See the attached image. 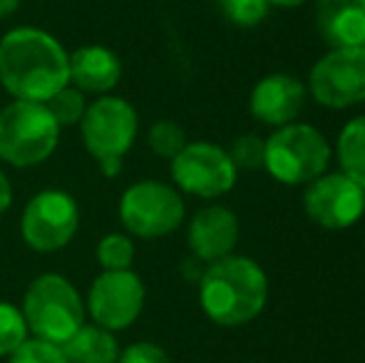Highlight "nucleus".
<instances>
[{
	"label": "nucleus",
	"mask_w": 365,
	"mask_h": 363,
	"mask_svg": "<svg viewBox=\"0 0 365 363\" xmlns=\"http://www.w3.org/2000/svg\"><path fill=\"white\" fill-rule=\"evenodd\" d=\"M60 125L45 102L13 100L0 110V160L15 170H33L55 155Z\"/></svg>",
	"instance_id": "5"
},
{
	"label": "nucleus",
	"mask_w": 365,
	"mask_h": 363,
	"mask_svg": "<svg viewBox=\"0 0 365 363\" xmlns=\"http://www.w3.org/2000/svg\"><path fill=\"white\" fill-rule=\"evenodd\" d=\"M313 100L328 110L365 102V48H331L308 78Z\"/></svg>",
	"instance_id": "11"
},
{
	"label": "nucleus",
	"mask_w": 365,
	"mask_h": 363,
	"mask_svg": "<svg viewBox=\"0 0 365 363\" xmlns=\"http://www.w3.org/2000/svg\"><path fill=\"white\" fill-rule=\"evenodd\" d=\"M204 262H199V259H187V262L182 264V274H184V279H189V281H197L199 284V279H202V274H204Z\"/></svg>",
	"instance_id": "28"
},
{
	"label": "nucleus",
	"mask_w": 365,
	"mask_h": 363,
	"mask_svg": "<svg viewBox=\"0 0 365 363\" xmlns=\"http://www.w3.org/2000/svg\"><path fill=\"white\" fill-rule=\"evenodd\" d=\"M306 214L323 229H348L365 214V192L343 172L321 175L306 184Z\"/></svg>",
	"instance_id": "12"
},
{
	"label": "nucleus",
	"mask_w": 365,
	"mask_h": 363,
	"mask_svg": "<svg viewBox=\"0 0 365 363\" xmlns=\"http://www.w3.org/2000/svg\"><path fill=\"white\" fill-rule=\"evenodd\" d=\"M70 53L43 28H13L0 38V85L13 100L48 102L70 85Z\"/></svg>",
	"instance_id": "1"
},
{
	"label": "nucleus",
	"mask_w": 365,
	"mask_h": 363,
	"mask_svg": "<svg viewBox=\"0 0 365 363\" xmlns=\"http://www.w3.org/2000/svg\"><path fill=\"white\" fill-rule=\"evenodd\" d=\"M269 301L266 272L249 257H229L207 264L199 279V304L219 326L236 329L261 316Z\"/></svg>",
	"instance_id": "2"
},
{
	"label": "nucleus",
	"mask_w": 365,
	"mask_h": 363,
	"mask_svg": "<svg viewBox=\"0 0 365 363\" xmlns=\"http://www.w3.org/2000/svg\"><path fill=\"white\" fill-rule=\"evenodd\" d=\"M306 85L286 73L266 75L251 90L249 110L259 122L269 127H284L296 122L306 105Z\"/></svg>",
	"instance_id": "13"
},
{
	"label": "nucleus",
	"mask_w": 365,
	"mask_h": 363,
	"mask_svg": "<svg viewBox=\"0 0 365 363\" xmlns=\"http://www.w3.org/2000/svg\"><path fill=\"white\" fill-rule=\"evenodd\" d=\"M239 170L229 152L214 142H187L184 150L172 160V180L179 192L202 199H219L231 192Z\"/></svg>",
	"instance_id": "9"
},
{
	"label": "nucleus",
	"mask_w": 365,
	"mask_h": 363,
	"mask_svg": "<svg viewBox=\"0 0 365 363\" xmlns=\"http://www.w3.org/2000/svg\"><path fill=\"white\" fill-rule=\"evenodd\" d=\"M266 3L274 5V8H301L308 0H266Z\"/></svg>",
	"instance_id": "30"
},
{
	"label": "nucleus",
	"mask_w": 365,
	"mask_h": 363,
	"mask_svg": "<svg viewBox=\"0 0 365 363\" xmlns=\"http://www.w3.org/2000/svg\"><path fill=\"white\" fill-rule=\"evenodd\" d=\"M147 289L145 281L132 269L122 272H102L90 284L85 299V311L90 314L92 324L107 331H125L140 319L145 311Z\"/></svg>",
	"instance_id": "10"
},
{
	"label": "nucleus",
	"mask_w": 365,
	"mask_h": 363,
	"mask_svg": "<svg viewBox=\"0 0 365 363\" xmlns=\"http://www.w3.org/2000/svg\"><path fill=\"white\" fill-rule=\"evenodd\" d=\"M117 214L130 237L162 239L182 227L187 207L177 187L159 180H140L122 192Z\"/></svg>",
	"instance_id": "7"
},
{
	"label": "nucleus",
	"mask_w": 365,
	"mask_h": 363,
	"mask_svg": "<svg viewBox=\"0 0 365 363\" xmlns=\"http://www.w3.org/2000/svg\"><path fill=\"white\" fill-rule=\"evenodd\" d=\"M328 162H331V145L311 125L291 122L276 127L274 135L266 140L264 170H269L274 180L289 187L318 180L326 175Z\"/></svg>",
	"instance_id": "6"
},
{
	"label": "nucleus",
	"mask_w": 365,
	"mask_h": 363,
	"mask_svg": "<svg viewBox=\"0 0 365 363\" xmlns=\"http://www.w3.org/2000/svg\"><path fill=\"white\" fill-rule=\"evenodd\" d=\"M20 8V0H0V20L10 18Z\"/></svg>",
	"instance_id": "29"
},
{
	"label": "nucleus",
	"mask_w": 365,
	"mask_h": 363,
	"mask_svg": "<svg viewBox=\"0 0 365 363\" xmlns=\"http://www.w3.org/2000/svg\"><path fill=\"white\" fill-rule=\"evenodd\" d=\"M147 145L162 160H174L187 145V135L174 120H157L147 132Z\"/></svg>",
	"instance_id": "22"
},
{
	"label": "nucleus",
	"mask_w": 365,
	"mask_h": 363,
	"mask_svg": "<svg viewBox=\"0 0 365 363\" xmlns=\"http://www.w3.org/2000/svg\"><path fill=\"white\" fill-rule=\"evenodd\" d=\"M140 132V117L130 100L100 95L90 102L80 122L82 145L97 162V170L115 180L125 170V155L132 150Z\"/></svg>",
	"instance_id": "3"
},
{
	"label": "nucleus",
	"mask_w": 365,
	"mask_h": 363,
	"mask_svg": "<svg viewBox=\"0 0 365 363\" xmlns=\"http://www.w3.org/2000/svg\"><path fill=\"white\" fill-rule=\"evenodd\" d=\"M13 207V184H10L8 175L0 170V214H5Z\"/></svg>",
	"instance_id": "27"
},
{
	"label": "nucleus",
	"mask_w": 365,
	"mask_h": 363,
	"mask_svg": "<svg viewBox=\"0 0 365 363\" xmlns=\"http://www.w3.org/2000/svg\"><path fill=\"white\" fill-rule=\"evenodd\" d=\"M316 20L331 48H365V0H318Z\"/></svg>",
	"instance_id": "16"
},
{
	"label": "nucleus",
	"mask_w": 365,
	"mask_h": 363,
	"mask_svg": "<svg viewBox=\"0 0 365 363\" xmlns=\"http://www.w3.org/2000/svg\"><path fill=\"white\" fill-rule=\"evenodd\" d=\"M20 311L33 339L55 346H63L87 316L80 291L68 276L58 272H45L30 281Z\"/></svg>",
	"instance_id": "4"
},
{
	"label": "nucleus",
	"mask_w": 365,
	"mask_h": 363,
	"mask_svg": "<svg viewBox=\"0 0 365 363\" xmlns=\"http://www.w3.org/2000/svg\"><path fill=\"white\" fill-rule=\"evenodd\" d=\"M80 229V204L70 192L43 189L25 204L20 237L38 254H55L75 239Z\"/></svg>",
	"instance_id": "8"
},
{
	"label": "nucleus",
	"mask_w": 365,
	"mask_h": 363,
	"mask_svg": "<svg viewBox=\"0 0 365 363\" xmlns=\"http://www.w3.org/2000/svg\"><path fill=\"white\" fill-rule=\"evenodd\" d=\"M229 157L234 162L236 170L244 172H256L264 170L266 162V140H261L259 135H241L234 140L229 150Z\"/></svg>",
	"instance_id": "23"
},
{
	"label": "nucleus",
	"mask_w": 365,
	"mask_h": 363,
	"mask_svg": "<svg viewBox=\"0 0 365 363\" xmlns=\"http://www.w3.org/2000/svg\"><path fill=\"white\" fill-rule=\"evenodd\" d=\"M219 3L224 18L239 28H256L271 8L266 0H219Z\"/></svg>",
	"instance_id": "24"
},
{
	"label": "nucleus",
	"mask_w": 365,
	"mask_h": 363,
	"mask_svg": "<svg viewBox=\"0 0 365 363\" xmlns=\"http://www.w3.org/2000/svg\"><path fill=\"white\" fill-rule=\"evenodd\" d=\"M117 363H172L169 354L152 341H137L120 351Z\"/></svg>",
	"instance_id": "26"
},
{
	"label": "nucleus",
	"mask_w": 365,
	"mask_h": 363,
	"mask_svg": "<svg viewBox=\"0 0 365 363\" xmlns=\"http://www.w3.org/2000/svg\"><path fill=\"white\" fill-rule=\"evenodd\" d=\"M8 363H70L63 349L40 339H28L15 354L8 356Z\"/></svg>",
	"instance_id": "25"
},
{
	"label": "nucleus",
	"mask_w": 365,
	"mask_h": 363,
	"mask_svg": "<svg viewBox=\"0 0 365 363\" xmlns=\"http://www.w3.org/2000/svg\"><path fill=\"white\" fill-rule=\"evenodd\" d=\"M135 242L130 234L122 232H110L97 242L95 247V259L102 267V272H122V269H132L135 262Z\"/></svg>",
	"instance_id": "19"
},
{
	"label": "nucleus",
	"mask_w": 365,
	"mask_h": 363,
	"mask_svg": "<svg viewBox=\"0 0 365 363\" xmlns=\"http://www.w3.org/2000/svg\"><path fill=\"white\" fill-rule=\"evenodd\" d=\"M236 242H239V219L221 204L199 209L189 222L187 244L192 249V257L204 264L219 262L234 254Z\"/></svg>",
	"instance_id": "14"
},
{
	"label": "nucleus",
	"mask_w": 365,
	"mask_h": 363,
	"mask_svg": "<svg viewBox=\"0 0 365 363\" xmlns=\"http://www.w3.org/2000/svg\"><path fill=\"white\" fill-rule=\"evenodd\" d=\"M70 85L85 95H110L122 80V60L105 45H82L70 53Z\"/></svg>",
	"instance_id": "15"
},
{
	"label": "nucleus",
	"mask_w": 365,
	"mask_h": 363,
	"mask_svg": "<svg viewBox=\"0 0 365 363\" xmlns=\"http://www.w3.org/2000/svg\"><path fill=\"white\" fill-rule=\"evenodd\" d=\"M28 339L30 331L20 306L10 304V301H0V359H8L10 354H15Z\"/></svg>",
	"instance_id": "20"
},
{
	"label": "nucleus",
	"mask_w": 365,
	"mask_h": 363,
	"mask_svg": "<svg viewBox=\"0 0 365 363\" xmlns=\"http://www.w3.org/2000/svg\"><path fill=\"white\" fill-rule=\"evenodd\" d=\"M45 105H48L50 115L55 117V122H58L60 130H63V127H77V125H80L90 102H87L85 92H80L77 88H73V85H68V88L55 92V95L50 97Z\"/></svg>",
	"instance_id": "21"
},
{
	"label": "nucleus",
	"mask_w": 365,
	"mask_h": 363,
	"mask_svg": "<svg viewBox=\"0 0 365 363\" xmlns=\"http://www.w3.org/2000/svg\"><path fill=\"white\" fill-rule=\"evenodd\" d=\"M338 165L365 192V115L351 120L338 135Z\"/></svg>",
	"instance_id": "18"
},
{
	"label": "nucleus",
	"mask_w": 365,
	"mask_h": 363,
	"mask_svg": "<svg viewBox=\"0 0 365 363\" xmlns=\"http://www.w3.org/2000/svg\"><path fill=\"white\" fill-rule=\"evenodd\" d=\"M60 349L70 363H117L122 351L115 334L97 324H82Z\"/></svg>",
	"instance_id": "17"
}]
</instances>
